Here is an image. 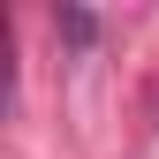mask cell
<instances>
[{"mask_svg":"<svg viewBox=\"0 0 159 159\" xmlns=\"http://www.w3.org/2000/svg\"><path fill=\"white\" fill-rule=\"evenodd\" d=\"M53 23H61L76 46H91V38H98V15H84V8H53Z\"/></svg>","mask_w":159,"mask_h":159,"instance_id":"1","label":"cell"}]
</instances>
